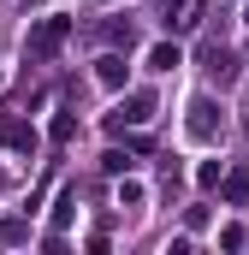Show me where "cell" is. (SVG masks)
Returning <instances> with one entry per match:
<instances>
[{
    "instance_id": "9c48e42d",
    "label": "cell",
    "mask_w": 249,
    "mask_h": 255,
    "mask_svg": "<svg viewBox=\"0 0 249 255\" xmlns=\"http://www.w3.org/2000/svg\"><path fill=\"white\" fill-rule=\"evenodd\" d=\"M119 202H130V208H142V184L130 178V184H119Z\"/></svg>"
},
{
    "instance_id": "7a4b0ae2",
    "label": "cell",
    "mask_w": 249,
    "mask_h": 255,
    "mask_svg": "<svg viewBox=\"0 0 249 255\" xmlns=\"http://www.w3.org/2000/svg\"><path fill=\"white\" fill-rule=\"evenodd\" d=\"M65 30H71V18H42V24L30 30V54H36V60H54L60 42H65Z\"/></svg>"
},
{
    "instance_id": "277c9868",
    "label": "cell",
    "mask_w": 249,
    "mask_h": 255,
    "mask_svg": "<svg viewBox=\"0 0 249 255\" xmlns=\"http://www.w3.org/2000/svg\"><path fill=\"white\" fill-rule=\"evenodd\" d=\"M166 24L184 36V30H196L202 24V0H166Z\"/></svg>"
},
{
    "instance_id": "6da1fadb",
    "label": "cell",
    "mask_w": 249,
    "mask_h": 255,
    "mask_svg": "<svg viewBox=\"0 0 249 255\" xmlns=\"http://www.w3.org/2000/svg\"><path fill=\"white\" fill-rule=\"evenodd\" d=\"M184 136L196 142V148H208L214 136H220V107L208 101V95H196L190 101V119H184Z\"/></svg>"
},
{
    "instance_id": "3957f363",
    "label": "cell",
    "mask_w": 249,
    "mask_h": 255,
    "mask_svg": "<svg viewBox=\"0 0 249 255\" xmlns=\"http://www.w3.org/2000/svg\"><path fill=\"white\" fill-rule=\"evenodd\" d=\"M154 119V95H124L113 107V125H148Z\"/></svg>"
},
{
    "instance_id": "5b68a950",
    "label": "cell",
    "mask_w": 249,
    "mask_h": 255,
    "mask_svg": "<svg viewBox=\"0 0 249 255\" xmlns=\"http://www.w3.org/2000/svg\"><path fill=\"white\" fill-rule=\"evenodd\" d=\"M142 60H148V71H178V65H184V54H178V42H154Z\"/></svg>"
},
{
    "instance_id": "30bf717a",
    "label": "cell",
    "mask_w": 249,
    "mask_h": 255,
    "mask_svg": "<svg viewBox=\"0 0 249 255\" xmlns=\"http://www.w3.org/2000/svg\"><path fill=\"white\" fill-rule=\"evenodd\" d=\"M71 130H77V125H71V113H60V119H54V142H71Z\"/></svg>"
},
{
    "instance_id": "52a82bcc",
    "label": "cell",
    "mask_w": 249,
    "mask_h": 255,
    "mask_svg": "<svg viewBox=\"0 0 249 255\" xmlns=\"http://www.w3.org/2000/svg\"><path fill=\"white\" fill-rule=\"evenodd\" d=\"M0 142H6V148H24V154H36V130H30V125H6V130H0Z\"/></svg>"
},
{
    "instance_id": "ba28073f",
    "label": "cell",
    "mask_w": 249,
    "mask_h": 255,
    "mask_svg": "<svg viewBox=\"0 0 249 255\" xmlns=\"http://www.w3.org/2000/svg\"><path fill=\"white\" fill-rule=\"evenodd\" d=\"M71 208H77V190H60V208H54V226H71Z\"/></svg>"
},
{
    "instance_id": "8992f818",
    "label": "cell",
    "mask_w": 249,
    "mask_h": 255,
    "mask_svg": "<svg viewBox=\"0 0 249 255\" xmlns=\"http://www.w3.org/2000/svg\"><path fill=\"white\" fill-rule=\"evenodd\" d=\"M95 83H101V89H124V60H119V54L95 60Z\"/></svg>"
}]
</instances>
